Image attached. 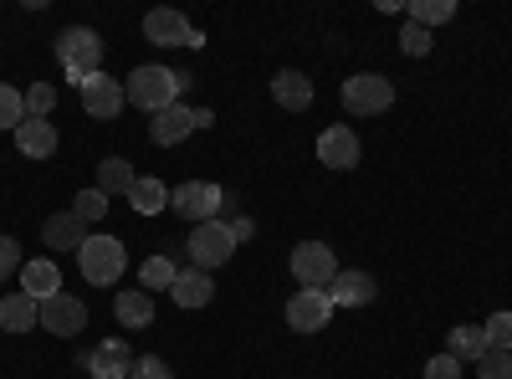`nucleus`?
Instances as JSON below:
<instances>
[{"label":"nucleus","mask_w":512,"mask_h":379,"mask_svg":"<svg viewBox=\"0 0 512 379\" xmlns=\"http://www.w3.org/2000/svg\"><path fill=\"white\" fill-rule=\"evenodd\" d=\"M185 82H190V77L175 72V67L144 62V67H134V77L123 82V93H128V103L144 108V113H164V108L180 103V88H185Z\"/></svg>","instance_id":"obj_1"},{"label":"nucleus","mask_w":512,"mask_h":379,"mask_svg":"<svg viewBox=\"0 0 512 379\" xmlns=\"http://www.w3.org/2000/svg\"><path fill=\"white\" fill-rule=\"evenodd\" d=\"M57 62H62L67 82H77V88H82L88 77L103 72V36L93 26H67L57 36Z\"/></svg>","instance_id":"obj_2"},{"label":"nucleus","mask_w":512,"mask_h":379,"mask_svg":"<svg viewBox=\"0 0 512 379\" xmlns=\"http://www.w3.org/2000/svg\"><path fill=\"white\" fill-rule=\"evenodd\" d=\"M77 267H82V277H88L93 287H113L123 277V267H128V251H123L118 236H88L82 251H77Z\"/></svg>","instance_id":"obj_3"},{"label":"nucleus","mask_w":512,"mask_h":379,"mask_svg":"<svg viewBox=\"0 0 512 379\" xmlns=\"http://www.w3.org/2000/svg\"><path fill=\"white\" fill-rule=\"evenodd\" d=\"M344 108L354 118H379V113H390L395 108V82L384 77V72H354L344 82Z\"/></svg>","instance_id":"obj_4"},{"label":"nucleus","mask_w":512,"mask_h":379,"mask_svg":"<svg viewBox=\"0 0 512 379\" xmlns=\"http://www.w3.org/2000/svg\"><path fill=\"white\" fill-rule=\"evenodd\" d=\"M185 246H190V262H195L200 272H216V267H226V262L236 257V236H231L226 221H205V226H195Z\"/></svg>","instance_id":"obj_5"},{"label":"nucleus","mask_w":512,"mask_h":379,"mask_svg":"<svg viewBox=\"0 0 512 379\" xmlns=\"http://www.w3.org/2000/svg\"><path fill=\"white\" fill-rule=\"evenodd\" d=\"M169 205H175V216L205 226V221H221L226 195H221V185H210V180H190V185H180L175 195H169Z\"/></svg>","instance_id":"obj_6"},{"label":"nucleus","mask_w":512,"mask_h":379,"mask_svg":"<svg viewBox=\"0 0 512 379\" xmlns=\"http://www.w3.org/2000/svg\"><path fill=\"white\" fill-rule=\"evenodd\" d=\"M144 36L154 41V47H205V36L190 26V16L169 11V6H159V11L144 16Z\"/></svg>","instance_id":"obj_7"},{"label":"nucleus","mask_w":512,"mask_h":379,"mask_svg":"<svg viewBox=\"0 0 512 379\" xmlns=\"http://www.w3.org/2000/svg\"><path fill=\"white\" fill-rule=\"evenodd\" d=\"M328 318H333L328 287H297V292H292V303H287V328L318 333V328H328Z\"/></svg>","instance_id":"obj_8"},{"label":"nucleus","mask_w":512,"mask_h":379,"mask_svg":"<svg viewBox=\"0 0 512 379\" xmlns=\"http://www.w3.org/2000/svg\"><path fill=\"white\" fill-rule=\"evenodd\" d=\"M292 277L303 282V287H328L338 277V257H333V246L323 241H303L292 251Z\"/></svg>","instance_id":"obj_9"},{"label":"nucleus","mask_w":512,"mask_h":379,"mask_svg":"<svg viewBox=\"0 0 512 379\" xmlns=\"http://www.w3.org/2000/svg\"><path fill=\"white\" fill-rule=\"evenodd\" d=\"M41 328L57 333V339H77V333L88 328V303L72 298V292H57V298L41 303Z\"/></svg>","instance_id":"obj_10"},{"label":"nucleus","mask_w":512,"mask_h":379,"mask_svg":"<svg viewBox=\"0 0 512 379\" xmlns=\"http://www.w3.org/2000/svg\"><path fill=\"white\" fill-rule=\"evenodd\" d=\"M77 364L88 369L93 379H128V374H134V354H128L123 339H103L98 349H88Z\"/></svg>","instance_id":"obj_11"},{"label":"nucleus","mask_w":512,"mask_h":379,"mask_svg":"<svg viewBox=\"0 0 512 379\" xmlns=\"http://www.w3.org/2000/svg\"><path fill=\"white\" fill-rule=\"evenodd\" d=\"M77 93H82V108H88L93 118H118V113H123V103H128L123 82H118V77H108V72L88 77V82H82Z\"/></svg>","instance_id":"obj_12"},{"label":"nucleus","mask_w":512,"mask_h":379,"mask_svg":"<svg viewBox=\"0 0 512 379\" xmlns=\"http://www.w3.org/2000/svg\"><path fill=\"white\" fill-rule=\"evenodd\" d=\"M359 134L344 129V123H333V129L318 134V164H328V170H354L359 164Z\"/></svg>","instance_id":"obj_13"},{"label":"nucleus","mask_w":512,"mask_h":379,"mask_svg":"<svg viewBox=\"0 0 512 379\" xmlns=\"http://www.w3.org/2000/svg\"><path fill=\"white\" fill-rule=\"evenodd\" d=\"M195 129H200V123H195V108L175 103V108L154 113V123H149V139H154L159 149H175V144H185V139H190Z\"/></svg>","instance_id":"obj_14"},{"label":"nucleus","mask_w":512,"mask_h":379,"mask_svg":"<svg viewBox=\"0 0 512 379\" xmlns=\"http://www.w3.org/2000/svg\"><path fill=\"white\" fill-rule=\"evenodd\" d=\"M328 298H333V308H369L379 298V287L369 272H338L328 282Z\"/></svg>","instance_id":"obj_15"},{"label":"nucleus","mask_w":512,"mask_h":379,"mask_svg":"<svg viewBox=\"0 0 512 379\" xmlns=\"http://www.w3.org/2000/svg\"><path fill=\"white\" fill-rule=\"evenodd\" d=\"M16 149L26 159H52L57 154V123L52 118H26L16 129Z\"/></svg>","instance_id":"obj_16"},{"label":"nucleus","mask_w":512,"mask_h":379,"mask_svg":"<svg viewBox=\"0 0 512 379\" xmlns=\"http://www.w3.org/2000/svg\"><path fill=\"white\" fill-rule=\"evenodd\" d=\"M169 298H175V308H190V313H195V308H210V298H216V282H210V272L190 267V272L175 277Z\"/></svg>","instance_id":"obj_17"},{"label":"nucleus","mask_w":512,"mask_h":379,"mask_svg":"<svg viewBox=\"0 0 512 379\" xmlns=\"http://www.w3.org/2000/svg\"><path fill=\"white\" fill-rule=\"evenodd\" d=\"M21 292H31L36 303H47L62 292V272L52 257H36V262H21Z\"/></svg>","instance_id":"obj_18"},{"label":"nucleus","mask_w":512,"mask_h":379,"mask_svg":"<svg viewBox=\"0 0 512 379\" xmlns=\"http://www.w3.org/2000/svg\"><path fill=\"white\" fill-rule=\"evenodd\" d=\"M272 98H277L287 113H308V108H313V82H308L303 72L282 67V72L272 77Z\"/></svg>","instance_id":"obj_19"},{"label":"nucleus","mask_w":512,"mask_h":379,"mask_svg":"<svg viewBox=\"0 0 512 379\" xmlns=\"http://www.w3.org/2000/svg\"><path fill=\"white\" fill-rule=\"evenodd\" d=\"M0 328H6V333L41 328V303L31 298V292H11V298H0Z\"/></svg>","instance_id":"obj_20"},{"label":"nucleus","mask_w":512,"mask_h":379,"mask_svg":"<svg viewBox=\"0 0 512 379\" xmlns=\"http://www.w3.org/2000/svg\"><path fill=\"white\" fill-rule=\"evenodd\" d=\"M41 236H47L52 251H82V241H88V221H82L77 210H62V216H52L47 226H41Z\"/></svg>","instance_id":"obj_21"},{"label":"nucleus","mask_w":512,"mask_h":379,"mask_svg":"<svg viewBox=\"0 0 512 379\" xmlns=\"http://www.w3.org/2000/svg\"><path fill=\"white\" fill-rule=\"evenodd\" d=\"M113 313H118L123 328H149V323H154V298H149V292L123 287L118 298H113Z\"/></svg>","instance_id":"obj_22"},{"label":"nucleus","mask_w":512,"mask_h":379,"mask_svg":"<svg viewBox=\"0 0 512 379\" xmlns=\"http://www.w3.org/2000/svg\"><path fill=\"white\" fill-rule=\"evenodd\" d=\"M487 349H492V344H487V328H482V323H461V328H451V349H446V354H456L461 364H477Z\"/></svg>","instance_id":"obj_23"},{"label":"nucleus","mask_w":512,"mask_h":379,"mask_svg":"<svg viewBox=\"0 0 512 379\" xmlns=\"http://www.w3.org/2000/svg\"><path fill=\"white\" fill-rule=\"evenodd\" d=\"M134 180H139V175H134V164L118 159V154L98 164V190H103V195H128V190H134Z\"/></svg>","instance_id":"obj_24"},{"label":"nucleus","mask_w":512,"mask_h":379,"mask_svg":"<svg viewBox=\"0 0 512 379\" xmlns=\"http://www.w3.org/2000/svg\"><path fill=\"white\" fill-rule=\"evenodd\" d=\"M128 200H134V210H139V216H159V210L169 205V190H164V180H149V175H139V180H134V190H128Z\"/></svg>","instance_id":"obj_25"},{"label":"nucleus","mask_w":512,"mask_h":379,"mask_svg":"<svg viewBox=\"0 0 512 379\" xmlns=\"http://www.w3.org/2000/svg\"><path fill=\"white\" fill-rule=\"evenodd\" d=\"M451 16H456L451 0H410V6H405V21H415V26H425V31H431V26H446Z\"/></svg>","instance_id":"obj_26"},{"label":"nucleus","mask_w":512,"mask_h":379,"mask_svg":"<svg viewBox=\"0 0 512 379\" xmlns=\"http://www.w3.org/2000/svg\"><path fill=\"white\" fill-rule=\"evenodd\" d=\"M26 123V93H16L11 82H0V129H21Z\"/></svg>","instance_id":"obj_27"},{"label":"nucleus","mask_w":512,"mask_h":379,"mask_svg":"<svg viewBox=\"0 0 512 379\" xmlns=\"http://www.w3.org/2000/svg\"><path fill=\"white\" fill-rule=\"evenodd\" d=\"M175 262H169V257H149L144 267H139V282L144 287H154V292H169V287H175Z\"/></svg>","instance_id":"obj_28"},{"label":"nucleus","mask_w":512,"mask_h":379,"mask_svg":"<svg viewBox=\"0 0 512 379\" xmlns=\"http://www.w3.org/2000/svg\"><path fill=\"white\" fill-rule=\"evenodd\" d=\"M52 108H57V88L52 82H31L26 88V118H52Z\"/></svg>","instance_id":"obj_29"},{"label":"nucleus","mask_w":512,"mask_h":379,"mask_svg":"<svg viewBox=\"0 0 512 379\" xmlns=\"http://www.w3.org/2000/svg\"><path fill=\"white\" fill-rule=\"evenodd\" d=\"M72 210H77V216L82 221H103L108 216V195L93 185V190H77V200H72Z\"/></svg>","instance_id":"obj_30"},{"label":"nucleus","mask_w":512,"mask_h":379,"mask_svg":"<svg viewBox=\"0 0 512 379\" xmlns=\"http://www.w3.org/2000/svg\"><path fill=\"white\" fill-rule=\"evenodd\" d=\"M482 328H487V344H492V349L512 354V313H492Z\"/></svg>","instance_id":"obj_31"},{"label":"nucleus","mask_w":512,"mask_h":379,"mask_svg":"<svg viewBox=\"0 0 512 379\" xmlns=\"http://www.w3.org/2000/svg\"><path fill=\"white\" fill-rule=\"evenodd\" d=\"M477 379H512V354L487 349V354L477 359Z\"/></svg>","instance_id":"obj_32"},{"label":"nucleus","mask_w":512,"mask_h":379,"mask_svg":"<svg viewBox=\"0 0 512 379\" xmlns=\"http://www.w3.org/2000/svg\"><path fill=\"white\" fill-rule=\"evenodd\" d=\"M400 52H405V57H425V52H431V31L415 26V21H405V31H400Z\"/></svg>","instance_id":"obj_33"},{"label":"nucleus","mask_w":512,"mask_h":379,"mask_svg":"<svg viewBox=\"0 0 512 379\" xmlns=\"http://www.w3.org/2000/svg\"><path fill=\"white\" fill-rule=\"evenodd\" d=\"M128 379H175V369H169L159 354H144V359H134V374Z\"/></svg>","instance_id":"obj_34"},{"label":"nucleus","mask_w":512,"mask_h":379,"mask_svg":"<svg viewBox=\"0 0 512 379\" xmlns=\"http://www.w3.org/2000/svg\"><path fill=\"white\" fill-rule=\"evenodd\" d=\"M16 267H21V246H16V236H0V282H11Z\"/></svg>","instance_id":"obj_35"},{"label":"nucleus","mask_w":512,"mask_h":379,"mask_svg":"<svg viewBox=\"0 0 512 379\" xmlns=\"http://www.w3.org/2000/svg\"><path fill=\"white\" fill-rule=\"evenodd\" d=\"M425 379H461V359L456 354H436L425 364Z\"/></svg>","instance_id":"obj_36"},{"label":"nucleus","mask_w":512,"mask_h":379,"mask_svg":"<svg viewBox=\"0 0 512 379\" xmlns=\"http://www.w3.org/2000/svg\"><path fill=\"white\" fill-rule=\"evenodd\" d=\"M251 231H256L251 221H231V236H236V246H241V241H251Z\"/></svg>","instance_id":"obj_37"}]
</instances>
